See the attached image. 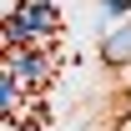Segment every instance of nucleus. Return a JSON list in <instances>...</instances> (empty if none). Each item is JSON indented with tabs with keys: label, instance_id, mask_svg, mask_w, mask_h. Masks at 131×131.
I'll use <instances>...</instances> for the list:
<instances>
[{
	"label": "nucleus",
	"instance_id": "obj_1",
	"mask_svg": "<svg viewBox=\"0 0 131 131\" xmlns=\"http://www.w3.org/2000/svg\"><path fill=\"white\" fill-rule=\"evenodd\" d=\"M61 71H66L61 10L46 0H20L5 15V121L20 131L46 126Z\"/></svg>",
	"mask_w": 131,
	"mask_h": 131
},
{
	"label": "nucleus",
	"instance_id": "obj_2",
	"mask_svg": "<svg viewBox=\"0 0 131 131\" xmlns=\"http://www.w3.org/2000/svg\"><path fill=\"white\" fill-rule=\"evenodd\" d=\"M101 5H106V15H126L131 10V0H101Z\"/></svg>",
	"mask_w": 131,
	"mask_h": 131
}]
</instances>
